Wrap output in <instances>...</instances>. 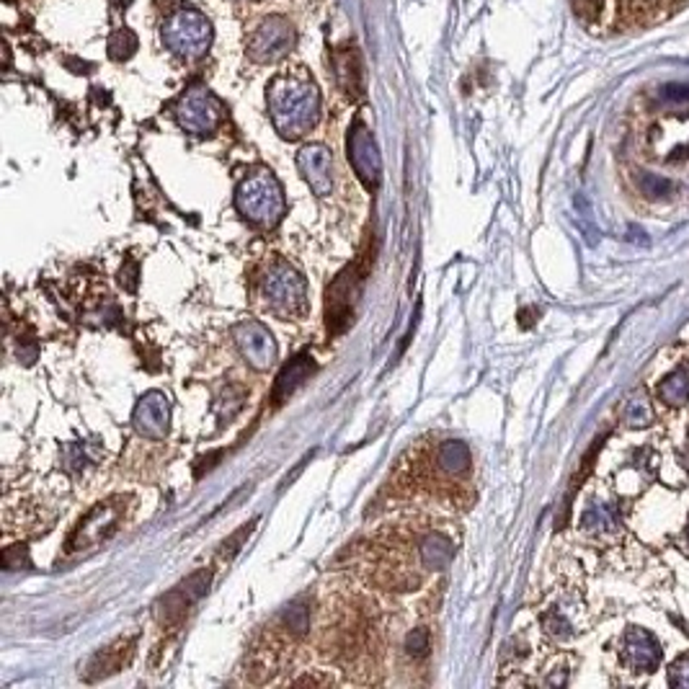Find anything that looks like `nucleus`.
Returning a JSON list of instances; mask_svg holds the SVG:
<instances>
[{
	"instance_id": "9",
	"label": "nucleus",
	"mask_w": 689,
	"mask_h": 689,
	"mask_svg": "<svg viewBox=\"0 0 689 689\" xmlns=\"http://www.w3.org/2000/svg\"><path fill=\"white\" fill-rule=\"evenodd\" d=\"M132 656H135V638H119L107 648L93 653L88 664H86V669H83V679L86 682H101L111 674L125 669L132 661Z\"/></svg>"
},
{
	"instance_id": "17",
	"label": "nucleus",
	"mask_w": 689,
	"mask_h": 689,
	"mask_svg": "<svg viewBox=\"0 0 689 689\" xmlns=\"http://www.w3.org/2000/svg\"><path fill=\"white\" fill-rule=\"evenodd\" d=\"M658 398L664 400L666 405L671 408H679V405H684L689 400V364L684 367H679V369H674L666 380L661 382V387H658Z\"/></svg>"
},
{
	"instance_id": "20",
	"label": "nucleus",
	"mask_w": 689,
	"mask_h": 689,
	"mask_svg": "<svg viewBox=\"0 0 689 689\" xmlns=\"http://www.w3.org/2000/svg\"><path fill=\"white\" fill-rule=\"evenodd\" d=\"M638 189L651 200H666L674 191V183L669 179H664V176H656V173H640L638 176Z\"/></svg>"
},
{
	"instance_id": "3",
	"label": "nucleus",
	"mask_w": 689,
	"mask_h": 689,
	"mask_svg": "<svg viewBox=\"0 0 689 689\" xmlns=\"http://www.w3.org/2000/svg\"><path fill=\"white\" fill-rule=\"evenodd\" d=\"M236 207L251 225L264 228V230L276 228L287 209L282 186L269 171H258L251 179L243 182V186L237 189Z\"/></svg>"
},
{
	"instance_id": "27",
	"label": "nucleus",
	"mask_w": 689,
	"mask_h": 689,
	"mask_svg": "<svg viewBox=\"0 0 689 689\" xmlns=\"http://www.w3.org/2000/svg\"><path fill=\"white\" fill-rule=\"evenodd\" d=\"M122 287L127 292L137 290V264H129L127 269H122V276H119Z\"/></svg>"
},
{
	"instance_id": "10",
	"label": "nucleus",
	"mask_w": 689,
	"mask_h": 689,
	"mask_svg": "<svg viewBox=\"0 0 689 689\" xmlns=\"http://www.w3.org/2000/svg\"><path fill=\"white\" fill-rule=\"evenodd\" d=\"M543 630L555 640H568L579 633L581 628V604L573 597H563L553 601L550 607H545L540 615Z\"/></svg>"
},
{
	"instance_id": "1",
	"label": "nucleus",
	"mask_w": 689,
	"mask_h": 689,
	"mask_svg": "<svg viewBox=\"0 0 689 689\" xmlns=\"http://www.w3.org/2000/svg\"><path fill=\"white\" fill-rule=\"evenodd\" d=\"M261 297L279 318H303L308 312V282L284 258H274L261 274Z\"/></svg>"
},
{
	"instance_id": "21",
	"label": "nucleus",
	"mask_w": 689,
	"mask_h": 689,
	"mask_svg": "<svg viewBox=\"0 0 689 689\" xmlns=\"http://www.w3.org/2000/svg\"><path fill=\"white\" fill-rule=\"evenodd\" d=\"M254 526H256V519L251 522V525L240 526V529H237L230 540H225V543H222V550H219V558H222V561H228V563L233 561V558L237 555V550H240V547H243V543H246V537L254 532Z\"/></svg>"
},
{
	"instance_id": "24",
	"label": "nucleus",
	"mask_w": 689,
	"mask_h": 689,
	"mask_svg": "<svg viewBox=\"0 0 689 689\" xmlns=\"http://www.w3.org/2000/svg\"><path fill=\"white\" fill-rule=\"evenodd\" d=\"M669 684L671 687L689 689V656H682L679 661H674V664H671Z\"/></svg>"
},
{
	"instance_id": "26",
	"label": "nucleus",
	"mask_w": 689,
	"mask_h": 689,
	"mask_svg": "<svg viewBox=\"0 0 689 689\" xmlns=\"http://www.w3.org/2000/svg\"><path fill=\"white\" fill-rule=\"evenodd\" d=\"M545 684H550V687H561L568 682V669H565V664H553L550 666V674L543 679Z\"/></svg>"
},
{
	"instance_id": "22",
	"label": "nucleus",
	"mask_w": 689,
	"mask_h": 689,
	"mask_svg": "<svg viewBox=\"0 0 689 689\" xmlns=\"http://www.w3.org/2000/svg\"><path fill=\"white\" fill-rule=\"evenodd\" d=\"M405 653L411 658H424L429 653V630L426 628H416L414 633H408V638H405Z\"/></svg>"
},
{
	"instance_id": "5",
	"label": "nucleus",
	"mask_w": 689,
	"mask_h": 689,
	"mask_svg": "<svg viewBox=\"0 0 689 689\" xmlns=\"http://www.w3.org/2000/svg\"><path fill=\"white\" fill-rule=\"evenodd\" d=\"M212 583V573L209 571H197L189 579L182 581L173 591H168L158 607H155V617L163 628H182L183 619L189 615V610L200 601L207 589Z\"/></svg>"
},
{
	"instance_id": "4",
	"label": "nucleus",
	"mask_w": 689,
	"mask_h": 689,
	"mask_svg": "<svg viewBox=\"0 0 689 689\" xmlns=\"http://www.w3.org/2000/svg\"><path fill=\"white\" fill-rule=\"evenodd\" d=\"M125 511H127L125 498H109V501L96 504L73 529V535L68 540V550L83 553V550H91V547L107 543L125 522Z\"/></svg>"
},
{
	"instance_id": "16",
	"label": "nucleus",
	"mask_w": 689,
	"mask_h": 689,
	"mask_svg": "<svg viewBox=\"0 0 689 689\" xmlns=\"http://www.w3.org/2000/svg\"><path fill=\"white\" fill-rule=\"evenodd\" d=\"M436 468L444 472V475H465L470 470V450L465 442H442L436 447Z\"/></svg>"
},
{
	"instance_id": "2",
	"label": "nucleus",
	"mask_w": 689,
	"mask_h": 689,
	"mask_svg": "<svg viewBox=\"0 0 689 689\" xmlns=\"http://www.w3.org/2000/svg\"><path fill=\"white\" fill-rule=\"evenodd\" d=\"M375 256L362 254V258L351 266H346L344 272L339 274L326 290V326L328 333L333 336H341L346 328L354 323V315H357V303L362 297L364 282H367V274H369V266H372Z\"/></svg>"
},
{
	"instance_id": "8",
	"label": "nucleus",
	"mask_w": 689,
	"mask_h": 689,
	"mask_svg": "<svg viewBox=\"0 0 689 689\" xmlns=\"http://www.w3.org/2000/svg\"><path fill=\"white\" fill-rule=\"evenodd\" d=\"M619 656L630 671H653L661 661V646L648 630L630 628L619 640Z\"/></svg>"
},
{
	"instance_id": "11",
	"label": "nucleus",
	"mask_w": 689,
	"mask_h": 689,
	"mask_svg": "<svg viewBox=\"0 0 689 689\" xmlns=\"http://www.w3.org/2000/svg\"><path fill=\"white\" fill-rule=\"evenodd\" d=\"M312 372H315V359L310 357L308 351H305V354H297L294 359H290V364H284L282 372H279V377L274 382V405H282L284 400H290L292 396L310 380Z\"/></svg>"
},
{
	"instance_id": "28",
	"label": "nucleus",
	"mask_w": 689,
	"mask_h": 689,
	"mask_svg": "<svg viewBox=\"0 0 689 689\" xmlns=\"http://www.w3.org/2000/svg\"><path fill=\"white\" fill-rule=\"evenodd\" d=\"M292 684H333V679L331 676H318V674H305V676H297V679H292Z\"/></svg>"
},
{
	"instance_id": "7",
	"label": "nucleus",
	"mask_w": 689,
	"mask_h": 689,
	"mask_svg": "<svg viewBox=\"0 0 689 689\" xmlns=\"http://www.w3.org/2000/svg\"><path fill=\"white\" fill-rule=\"evenodd\" d=\"M132 424H135L137 434L145 436V439H153V442L165 439L168 426H171V403H168V398L158 390L143 396L140 403L135 405Z\"/></svg>"
},
{
	"instance_id": "23",
	"label": "nucleus",
	"mask_w": 689,
	"mask_h": 689,
	"mask_svg": "<svg viewBox=\"0 0 689 689\" xmlns=\"http://www.w3.org/2000/svg\"><path fill=\"white\" fill-rule=\"evenodd\" d=\"M573 11L583 23H594L604 14V0H573Z\"/></svg>"
},
{
	"instance_id": "15",
	"label": "nucleus",
	"mask_w": 689,
	"mask_h": 689,
	"mask_svg": "<svg viewBox=\"0 0 689 689\" xmlns=\"http://www.w3.org/2000/svg\"><path fill=\"white\" fill-rule=\"evenodd\" d=\"M454 558V545L447 535L442 532H432L418 543V561L424 563L432 571H442L447 568Z\"/></svg>"
},
{
	"instance_id": "18",
	"label": "nucleus",
	"mask_w": 689,
	"mask_h": 689,
	"mask_svg": "<svg viewBox=\"0 0 689 689\" xmlns=\"http://www.w3.org/2000/svg\"><path fill=\"white\" fill-rule=\"evenodd\" d=\"M622 421H625V426H630V429H646V426L651 424L653 405L643 390H635L633 396L625 400V405H622Z\"/></svg>"
},
{
	"instance_id": "29",
	"label": "nucleus",
	"mask_w": 689,
	"mask_h": 689,
	"mask_svg": "<svg viewBox=\"0 0 689 689\" xmlns=\"http://www.w3.org/2000/svg\"><path fill=\"white\" fill-rule=\"evenodd\" d=\"M684 547L689 550V526H687V532H684Z\"/></svg>"
},
{
	"instance_id": "13",
	"label": "nucleus",
	"mask_w": 689,
	"mask_h": 689,
	"mask_svg": "<svg viewBox=\"0 0 689 689\" xmlns=\"http://www.w3.org/2000/svg\"><path fill=\"white\" fill-rule=\"evenodd\" d=\"M300 168L305 173V179L312 186V191L318 197H326L333 186V179H331V155H328L323 147H305L300 153Z\"/></svg>"
},
{
	"instance_id": "6",
	"label": "nucleus",
	"mask_w": 689,
	"mask_h": 689,
	"mask_svg": "<svg viewBox=\"0 0 689 689\" xmlns=\"http://www.w3.org/2000/svg\"><path fill=\"white\" fill-rule=\"evenodd\" d=\"M233 339L243 354V359L258 372H266L276 362V341L272 331L258 321H240L233 328Z\"/></svg>"
},
{
	"instance_id": "25",
	"label": "nucleus",
	"mask_w": 689,
	"mask_h": 689,
	"mask_svg": "<svg viewBox=\"0 0 689 689\" xmlns=\"http://www.w3.org/2000/svg\"><path fill=\"white\" fill-rule=\"evenodd\" d=\"M661 98L669 104H689V83H666L661 88Z\"/></svg>"
},
{
	"instance_id": "19",
	"label": "nucleus",
	"mask_w": 689,
	"mask_h": 689,
	"mask_svg": "<svg viewBox=\"0 0 689 689\" xmlns=\"http://www.w3.org/2000/svg\"><path fill=\"white\" fill-rule=\"evenodd\" d=\"M282 628L292 635V638H300V635L308 633L310 628V604L305 599H294L292 604L284 607L282 612Z\"/></svg>"
},
{
	"instance_id": "14",
	"label": "nucleus",
	"mask_w": 689,
	"mask_h": 689,
	"mask_svg": "<svg viewBox=\"0 0 689 689\" xmlns=\"http://www.w3.org/2000/svg\"><path fill=\"white\" fill-rule=\"evenodd\" d=\"M349 155H351V163L357 168L359 179H362L369 189L377 186V179H380V158H377L375 143L369 140V135H367L364 129H359V135L351 140Z\"/></svg>"
},
{
	"instance_id": "12",
	"label": "nucleus",
	"mask_w": 689,
	"mask_h": 689,
	"mask_svg": "<svg viewBox=\"0 0 689 689\" xmlns=\"http://www.w3.org/2000/svg\"><path fill=\"white\" fill-rule=\"evenodd\" d=\"M581 529L591 537H610L619 532V511L610 501H589L581 511Z\"/></svg>"
}]
</instances>
